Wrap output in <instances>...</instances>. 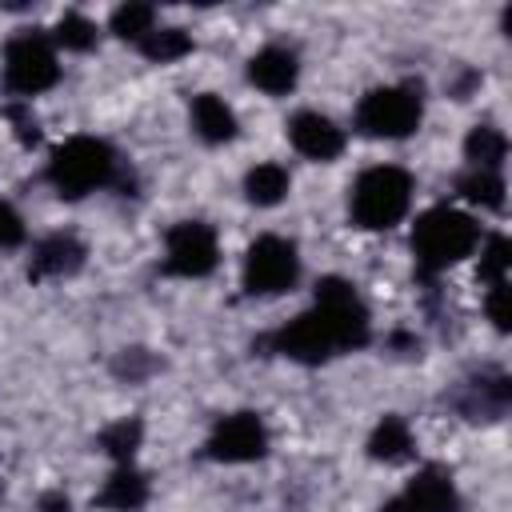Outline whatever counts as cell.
Returning a JSON list of instances; mask_svg holds the SVG:
<instances>
[{"label":"cell","mask_w":512,"mask_h":512,"mask_svg":"<svg viewBox=\"0 0 512 512\" xmlns=\"http://www.w3.org/2000/svg\"><path fill=\"white\" fill-rule=\"evenodd\" d=\"M288 140L308 160H336L344 152V132L320 112H296L288 120Z\"/></svg>","instance_id":"11"},{"label":"cell","mask_w":512,"mask_h":512,"mask_svg":"<svg viewBox=\"0 0 512 512\" xmlns=\"http://www.w3.org/2000/svg\"><path fill=\"white\" fill-rule=\"evenodd\" d=\"M508 280H500V284H488V320L500 328V332H508L512 328V308H508Z\"/></svg>","instance_id":"26"},{"label":"cell","mask_w":512,"mask_h":512,"mask_svg":"<svg viewBox=\"0 0 512 512\" xmlns=\"http://www.w3.org/2000/svg\"><path fill=\"white\" fill-rule=\"evenodd\" d=\"M144 500H148V480H144L132 464H120V468L104 480V488L96 492V504H100V508H112V512H136Z\"/></svg>","instance_id":"16"},{"label":"cell","mask_w":512,"mask_h":512,"mask_svg":"<svg viewBox=\"0 0 512 512\" xmlns=\"http://www.w3.org/2000/svg\"><path fill=\"white\" fill-rule=\"evenodd\" d=\"M296 72H300V64H296V56H292L288 48H260V52L248 60V80H252L260 92H268V96L292 92Z\"/></svg>","instance_id":"13"},{"label":"cell","mask_w":512,"mask_h":512,"mask_svg":"<svg viewBox=\"0 0 512 512\" xmlns=\"http://www.w3.org/2000/svg\"><path fill=\"white\" fill-rule=\"evenodd\" d=\"M300 276V256L296 244L284 236H260L252 240L248 256H244V288L252 296H280L296 284Z\"/></svg>","instance_id":"7"},{"label":"cell","mask_w":512,"mask_h":512,"mask_svg":"<svg viewBox=\"0 0 512 512\" xmlns=\"http://www.w3.org/2000/svg\"><path fill=\"white\" fill-rule=\"evenodd\" d=\"M380 512H416V504H412L408 496H396V500H388Z\"/></svg>","instance_id":"28"},{"label":"cell","mask_w":512,"mask_h":512,"mask_svg":"<svg viewBox=\"0 0 512 512\" xmlns=\"http://www.w3.org/2000/svg\"><path fill=\"white\" fill-rule=\"evenodd\" d=\"M244 196L260 208H272L288 196V168L284 164H256L244 176Z\"/></svg>","instance_id":"18"},{"label":"cell","mask_w":512,"mask_h":512,"mask_svg":"<svg viewBox=\"0 0 512 512\" xmlns=\"http://www.w3.org/2000/svg\"><path fill=\"white\" fill-rule=\"evenodd\" d=\"M44 512H68V496H44Z\"/></svg>","instance_id":"29"},{"label":"cell","mask_w":512,"mask_h":512,"mask_svg":"<svg viewBox=\"0 0 512 512\" xmlns=\"http://www.w3.org/2000/svg\"><path fill=\"white\" fill-rule=\"evenodd\" d=\"M480 240V224L448 204L428 208L416 224H412V256L420 264V272H444L448 264L472 256Z\"/></svg>","instance_id":"1"},{"label":"cell","mask_w":512,"mask_h":512,"mask_svg":"<svg viewBox=\"0 0 512 512\" xmlns=\"http://www.w3.org/2000/svg\"><path fill=\"white\" fill-rule=\"evenodd\" d=\"M52 40L60 48H68V52H88L96 44V24L88 16H80V12H64L56 32H52Z\"/></svg>","instance_id":"24"},{"label":"cell","mask_w":512,"mask_h":512,"mask_svg":"<svg viewBox=\"0 0 512 512\" xmlns=\"http://www.w3.org/2000/svg\"><path fill=\"white\" fill-rule=\"evenodd\" d=\"M4 80L20 96H36V92L52 88L60 80V64H56L52 40L40 36V32H24V36L8 40V48H4Z\"/></svg>","instance_id":"6"},{"label":"cell","mask_w":512,"mask_h":512,"mask_svg":"<svg viewBox=\"0 0 512 512\" xmlns=\"http://www.w3.org/2000/svg\"><path fill=\"white\" fill-rule=\"evenodd\" d=\"M204 448L220 464H248V460H260L268 452V428L256 412H232V416L216 420Z\"/></svg>","instance_id":"9"},{"label":"cell","mask_w":512,"mask_h":512,"mask_svg":"<svg viewBox=\"0 0 512 512\" xmlns=\"http://www.w3.org/2000/svg\"><path fill=\"white\" fill-rule=\"evenodd\" d=\"M508 264H512V244L504 236H492L480 256V280H488V284L508 280Z\"/></svg>","instance_id":"25"},{"label":"cell","mask_w":512,"mask_h":512,"mask_svg":"<svg viewBox=\"0 0 512 512\" xmlns=\"http://www.w3.org/2000/svg\"><path fill=\"white\" fill-rule=\"evenodd\" d=\"M456 188H460L464 200H472V204H480V208H500V204H504V180H500V172L472 168V172H464V176L456 180Z\"/></svg>","instance_id":"22"},{"label":"cell","mask_w":512,"mask_h":512,"mask_svg":"<svg viewBox=\"0 0 512 512\" xmlns=\"http://www.w3.org/2000/svg\"><path fill=\"white\" fill-rule=\"evenodd\" d=\"M156 28V8L152 4H120L112 12V32L128 44H140Z\"/></svg>","instance_id":"23"},{"label":"cell","mask_w":512,"mask_h":512,"mask_svg":"<svg viewBox=\"0 0 512 512\" xmlns=\"http://www.w3.org/2000/svg\"><path fill=\"white\" fill-rule=\"evenodd\" d=\"M312 308L328 320V328H332L340 352H344V348H364V344H368V336H372V320H368V308H364V300L356 296V288H352L348 280H340V276H324V280L316 284V304H312Z\"/></svg>","instance_id":"5"},{"label":"cell","mask_w":512,"mask_h":512,"mask_svg":"<svg viewBox=\"0 0 512 512\" xmlns=\"http://www.w3.org/2000/svg\"><path fill=\"white\" fill-rule=\"evenodd\" d=\"M136 48H140L152 64H172V60H180V56L192 52V36H188L184 28H152Z\"/></svg>","instance_id":"20"},{"label":"cell","mask_w":512,"mask_h":512,"mask_svg":"<svg viewBox=\"0 0 512 512\" xmlns=\"http://www.w3.org/2000/svg\"><path fill=\"white\" fill-rule=\"evenodd\" d=\"M192 128H196V136L208 140V144H228V140L236 136V112H232L220 96L200 92V96L192 100Z\"/></svg>","instance_id":"15"},{"label":"cell","mask_w":512,"mask_h":512,"mask_svg":"<svg viewBox=\"0 0 512 512\" xmlns=\"http://www.w3.org/2000/svg\"><path fill=\"white\" fill-rule=\"evenodd\" d=\"M116 172V156L104 140L96 136H72L64 140L52 160H48V184L64 196V200H80L88 196L92 188L108 184Z\"/></svg>","instance_id":"3"},{"label":"cell","mask_w":512,"mask_h":512,"mask_svg":"<svg viewBox=\"0 0 512 512\" xmlns=\"http://www.w3.org/2000/svg\"><path fill=\"white\" fill-rule=\"evenodd\" d=\"M140 436H144V424H140L136 416H124V420L108 424L96 444H100V452H108L116 464H132V452L140 448Z\"/></svg>","instance_id":"21"},{"label":"cell","mask_w":512,"mask_h":512,"mask_svg":"<svg viewBox=\"0 0 512 512\" xmlns=\"http://www.w3.org/2000/svg\"><path fill=\"white\" fill-rule=\"evenodd\" d=\"M408 204H412V176L396 164H376V168L360 172V180L352 184V196H348L352 220L368 232H384V228L400 224Z\"/></svg>","instance_id":"2"},{"label":"cell","mask_w":512,"mask_h":512,"mask_svg":"<svg viewBox=\"0 0 512 512\" xmlns=\"http://www.w3.org/2000/svg\"><path fill=\"white\" fill-rule=\"evenodd\" d=\"M216 232L204 220H180L168 228L164 236V272L168 276H184V280H200L216 268Z\"/></svg>","instance_id":"8"},{"label":"cell","mask_w":512,"mask_h":512,"mask_svg":"<svg viewBox=\"0 0 512 512\" xmlns=\"http://www.w3.org/2000/svg\"><path fill=\"white\" fill-rule=\"evenodd\" d=\"M80 264H84V244L76 236H68V232H56V236H48V240L36 244L32 264H28V276L32 280L72 276V272H80Z\"/></svg>","instance_id":"12"},{"label":"cell","mask_w":512,"mask_h":512,"mask_svg":"<svg viewBox=\"0 0 512 512\" xmlns=\"http://www.w3.org/2000/svg\"><path fill=\"white\" fill-rule=\"evenodd\" d=\"M24 240V220H20V212L8 204V200H0V252L4 248H16Z\"/></svg>","instance_id":"27"},{"label":"cell","mask_w":512,"mask_h":512,"mask_svg":"<svg viewBox=\"0 0 512 512\" xmlns=\"http://www.w3.org/2000/svg\"><path fill=\"white\" fill-rule=\"evenodd\" d=\"M368 456L384 460V464H400L412 456V428L400 416H384L376 424V432L368 436Z\"/></svg>","instance_id":"17"},{"label":"cell","mask_w":512,"mask_h":512,"mask_svg":"<svg viewBox=\"0 0 512 512\" xmlns=\"http://www.w3.org/2000/svg\"><path fill=\"white\" fill-rule=\"evenodd\" d=\"M420 124V96L412 88H372L356 108V128L376 140H404Z\"/></svg>","instance_id":"4"},{"label":"cell","mask_w":512,"mask_h":512,"mask_svg":"<svg viewBox=\"0 0 512 512\" xmlns=\"http://www.w3.org/2000/svg\"><path fill=\"white\" fill-rule=\"evenodd\" d=\"M272 348H276L280 356L296 360V364H324L328 356L340 352V348H336V336H332V328H328V320H324L316 308H308V312H300L296 320H288V324L272 336Z\"/></svg>","instance_id":"10"},{"label":"cell","mask_w":512,"mask_h":512,"mask_svg":"<svg viewBox=\"0 0 512 512\" xmlns=\"http://www.w3.org/2000/svg\"><path fill=\"white\" fill-rule=\"evenodd\" d=\"M404 496L416 504V512H460V492H456L452 476L436 464L420 468Z\"/></svg>","instance_id":"14"},{"label":"cell","mask_w":512,"mask_h":512,"mask_svg":"<svg viewBox=\"0 0 512 512\" xmlns=\"http://www.w3.org/2000/svg\"><path fill=\"white\" fill-rule=\"evenodd\" d=\"M504 152H508V140L500 128L492 124H476L464 140V156L472 160V168H488V172H500L504 164Z\"/></svg>","instance_id":"19"}]
</instances>
